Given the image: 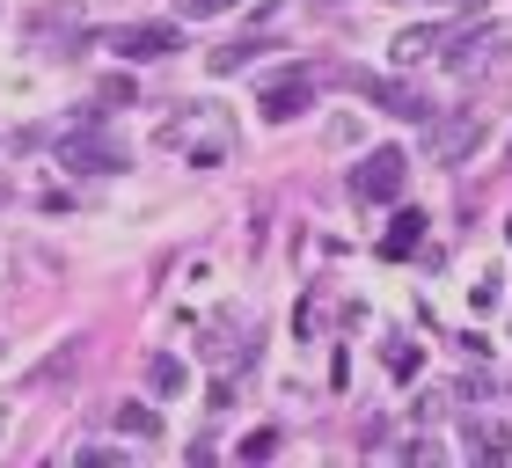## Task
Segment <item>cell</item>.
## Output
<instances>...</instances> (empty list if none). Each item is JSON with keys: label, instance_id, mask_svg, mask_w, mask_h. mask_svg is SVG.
Instances as JSON below:
<instances>
[{"label": "cell", "instance_id": "cell-6", "mask_svg": "<svg viewBox=\"0 0 512 468\" xmlns=\"http://www.w3.org/2000/svg\"><path fill=\"white\" fill-rule=\"evenodd\" d=\"M469 454L476 461H505L512 454V432L505 425H469Z\"/></svg>", "mask_w": 512, "mask_h": 468}, {"label": "cell", "instance_id": "cell-1", "mask_svg": "<svg viewBox=\"0 0 512 468\" xmlns=\"http://www.w3.org/2000/svg\"><path fill=\"white\" fill-rule=\"evenodd\" d=\"M352 191H359L366 205H395V198H403V147H374V154L359 161Z\"/></svg>", "mask_w": 512, "mask_h": 468}, {"label": "cell", "instance_id": "cell-9", "mask_svg": "<svg viewBox=\"0 0 512 468\" xmlns=\"http://www.w3.org/2000/svg\"><path fill=\"white\" fill-rule=\"evenodd\" d=\"M293 110H308V88H271L264 96V117H293Z\"/></svg>", "mask_w": 512, "mask_h": 468}, {"label": "cell", "instance_id": "cell-13", "mask_svg": "<svg viewBox=\"0 0 512 468\" xmlns=\"http://www.w3.org/2000/svg\"><path fill=\"white\" fill-rule=\"evenodd\" d=\"M271 447H278V439H271V432H249V439H242V461H264Z\"/></svg>", "mask_w": 512, "mask_h": 468}, {"label": "cell", "instance_id": "cell-3", "mask_svg": "<svg viewBox=\"0 0 512 468\" xmlns=\"http://www.w3.org/2000/svg\"><path fill=\"white\" fill-rule=\"evenodd\" d=\"M359 88H366V103H381L395 117H432V103L417 96V88H395V81H359Z\"/></svg>", "mask_w": 512, "mask_h": 468}, {"label": "cell", "instance_id": "cell-7", "mask_svg": "<svg viewBox=\"0 0 512 468\" xmlns=\"http://www.w3.org/2000/svg\"><path fill=\"white\" fill-rule=\"evenodd\" d=\"M417 234H425V220H417V213H395V227L381 234V256H410Z\"/></svg>", "mask_w": 512, "mask_h": 468}, {"label": "cell", "instance_id": "cell-14", "mask_svg": "<svg viewBox=\"0 0 512 468\" xmlns=\"http://www.w3.org/2000/svg\"><path fill=\"white\" fill-rule=\"evenodd\" d=\"M220 8H235V0H183V15H220Z\"/></svg>", "mask_w": 512, "mask_h": 468}, {"label": "cell", "instance_id": "cell-5", "mask_svg": "<svg viewBox=\"0 0 512 468\" xmlns=\"http://www.w3.org/2000/svg\"><path fill=\"white\" fill-rule=\"evenodd\" d=\"M118 147H96V139H66V169H118Z\"/></svg>", "mask_w": 512, "mask_h": 468}, {"label": "cell", "instance_id": "cell-10", "mask_svg": "<svg viewBox=\"0 0 512 468\" xmlns=\"http://www.w3.org/2000/svg\"><path fill=\"white\" fill-rule=\"evenodd\" d=\"M118 425H125V432H139V439H154V432H161V417H154L147 403H125V410H118Z\"/></svg>", "mask_w": 512, "mask_h": 468}, {"label": "cell", "instance_id": "cell-11", "mask_svg": "<svg viewBox=\"0 0 512 468\" xmlns=\"http://www.w3.org/2000/svg\"><path fill=\"white\" fill-rule=\"evenodd\" d=\"M388 373H395V381H410V373H417V344L395 337V344H388Z\"/></svg>", "mask_w": 512, "mask_h": 468}, {"label": "cell", "instance_id": "cell-4", "mask_svg": "<svg viewBox=\"0 0 512 468\" xmlns=\"http://www.w3.org/2000/svg\"><path fill=\"white\" fill-rule=\"evenodd\" d=\"M476 139H483V117H454V125L439 132V147H432V154H439V161H461V154L476 147Z\"/></svg>", "mask_w": 512, "mask_h": 468}, {"label": "cell", "instance_id": "cell-8", "mask_svg": "<svg viewBox=\"0 0 512 468\" xmlns=\"http://www.w3.org/2000/svg\"><path fill=\"white\" fill-rule=\"evenodd\" d=\"M439 44H447V30H403V37H395V59L417 66L425 52H439Z\"/></svg>", "mask_w": 512, "mask_h": 468}, {"label": "cell", "instance_id": "cell-2", "mask_svg": "<svg viewBox=\"0 0 512 468\" xmlns=\"http://www.w3.org/2000/svg\"><path fill=\"white\" fill-rule=\"evenodd\" d=\"M110 44H118V52H176L183 44V30H169V22H147V30H110Z\"/></svg>", "mask_w": 512, "mask_h": 468}, {"label": "cell", "instance_id": "cell-15", "mask_svg": "<svg viewBox=\"0 0 512 468\" xmlns=\"http://www.w3.org/2000/svg\"><path fill=\"white\" fill-rule=\"evenodd\" d=\"M0 432H8V410H0Z\"/></svg>", "mask_w": 512, "mask_h": 468}, {"label": "cell", "instance_id": "cell-16", "mask_svg": "<svg viewBox=\"0 0 512 468\" xmlns=\"http://www.w3.org/2000/svg\"><path fill=\"white\" fill-rule=\"evenodd\" d=\"M322 8H337V0H322Z\"/></svg>", "mask_w": 512, "mask_h": 468}, {"label": "cell", "instance_id": "cell-12", "mask_svg": "<svg viewBox=\"0 0 512 468\" xmlns=\"http://www.w3.org/2000/svg\"><path fill=\"white\" fill-rule=\"evenodd\" d=\"M183 388V366L176 359H154V395H176Z\"/></svg>", "mask_w": 512, "mask_h": 468}]
</instances>
